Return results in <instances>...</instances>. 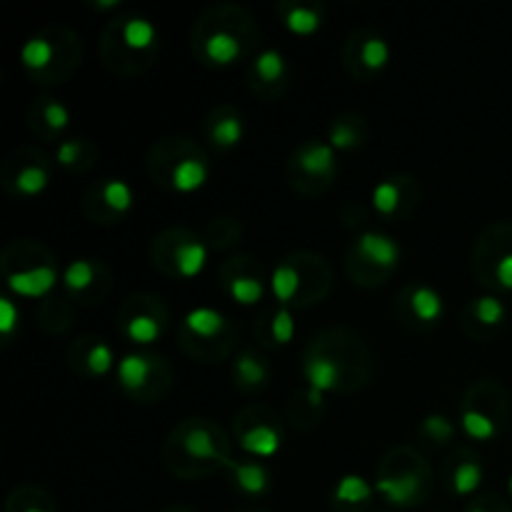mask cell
Here are the masks:
<instances>
[{
  "label": "cell",
  "mask_w": 512,
  "mask_h": 512,
  "mask_svg": "<svg viewBox=\"0 0 512 512\" xmlns=\"http://www.w3.org/2000/svg\"><path fill=\"white\" fill-rule=\"evenodd\" d=\"M358 250L368 263L378 268H395L400 260V248L393 238L383 233H365L360 235Z\"/></svg>",
  "instance_id": "1"
},
{
  "label": "cell",
  "mask_w": 512,
  "mask_h": 512,
  "mask_svg": "<svg viewBox=\"0 0 512 512\" xmlns=\"http://www.w3.org/2000/svg\"><path fill=\"white\" fill-rule=\"evenodd\" d=\"M55 280H58V273L53 268H33L10 275L8 285L13 293L25 295V298H40V295H45L53 288Z\"/></svg>",
  "instance_id": "2"
},
{
  "label": "cell",
  "mask_w": 512,
  "mask_h": 512,
  "mask_svg": "<svg viewBox=\"0 0 512 512\" xmlns=\"http://www.w3.org/2000/svg\"><path fill=\"white\" fill-rule=\"evenodd\" d=\"M378 490L393 505L410 508L420 500V480L418 475H395V478L378 480Z\"/></svg>",
  "instance_id": "3"
},
{
  "label": "cell",
  "mask_w": 512,
  "mask_h": 512,
  "mask_svg": "<svg viewBox=\"0 0 512 512\" xmlns=\"http://www.w3.org/2000/svg\"><path fill=\"white\" fill-rule=\"evenodd\" d=\"M298 163L305 173L310 175H330L335 170V153L333 145L310 143L300 150Z\"/></svg>",
  "instance_id": "4"
},
{
  "label": "cell",
  "mask_w": 512,
  "mask_h": 512,
  "mask_svg": "<svg viewBox=\"0 0 512 512\" xmlns=\"http://www.w3.org/2000/svg\"><path fill=\"white\" fill-rule=\"evenodd\" d=\"M305 378H308L310 388L325 393V390H335L340 383V370L338 365L330 358H310L305 363Z\"/></svg>",
  "instance_id": "5"
},
{
  "label": "cell",
  "mask_w": 512,
  "mask_h": 512,
  "mask_svg": "<svg viewBox=\"0 0 512 512\" xmlns=\"http://www.w3.org/2000/svg\"><path fill=\"white\" fill-rule=\"evenodd\" d=\"M240 445H243L245 453L260 455V458H270V455L278 453L280 435L275 433L273 428H268V425H258V428L248 430V433L243 435Z\"/></svg>",
  "instance_id": "6"
},
{
  "label": "cell",
  "mask_w": 512,
  "mask_h": 512,
  "mask_svg": "<svg viewBox=\"0 0 512 512\" xmlns=\"http://www.w3.org/2000/svg\"><path fill=\"white\" fill-rule=\"evenodd\" d=\"M153 370V363L143 355H125L118 365V380L123 388L138 390L148 383V375Z\"/></svg>",
  "instance_id": "7"
},
{
  "label": "cell",
  "mask_w": 512,
  "mask_h": 512,
  "mask_svg": "<svg viewBox=\"0 0 512 512\" xmlns=\"http://www.w3.org/2000/svg\"><path fill=\"white\" fill-rule=\"evenodd\" d=\"M205 55H208L215 65L235 63L240 55L238 38L225 33V30H218V33H213L208 40H205Z\"/></svg>",
  "instance_id": "8"
},
{
  "label": "cell",
  "mask_w": 512,
  "mask_h": 512,
  "mask_svg": "<svg viewBox=\"0 0 512 512\" xmlns=\"http://www.w3.org/2000/svg\"><path fill=\"white\" fill-rule=\"evenodd\" d=\"M205 180H208V168H205V163H200V160L190 158L175 165L173 188L180 190V193H193L200 185H205Z\"/></svg>",
  "instance_id": "9"
},
{
  "label": "cell",
  "mask_w": 512,
  "mask_h": 512,
  "mask_svg": "<svg viewBox=\"0 0 512 512\" xmlns=\"http://www.w3.org/2000/svg\"><path fill=\"white\" fill-rule=\"evenodd\" d=\"M223 323V315L213 308H195L185 315V328L198 335V338H213L223 330Z\"/></svg>",
  "instance_id": "10"
},
{
  "label": "cell",
  "mask_w": 512,
  "mask_h": 512,
  "mask_svg": "<svg viewBox=\"0 0 512 512\" xmlns=\"http://www.w3.org/2000/svg\"><path fill=\"white\" fill-rule=\"evenodd\" d=\"M205 260H208V250L203 243H185L175 250V265L185 278H195L205 268Z\"/></svg>",
  "instance_id": "11"
},
{
  "label": "cell",
  "mask_w": 512,
  "mask_h": 512,
  "mask_svg": "<svg viewBox=\"0 0 512 512\" xmlns=\"http://www.w3.org/2000/svg\"><path fill=\"white\" fill-rule=\"evenodd\" d=\"M370 495H373V488L360 475H345L335 488V500L343 505H363L368 503Z\"/></svg>",
  "instance_id": "12"
},
{
  "label": "cell",
  "mask_w": 512,
  "mask_h": 512,
  "mask_svg": "<svg viewBox=\"0 0 512 512\" xmlns=\"http://www.w3.org/2000/svg\"><path fill=\"white\" fill-rule=\"evenodd\" d=\"M123 40L133 50H148L155 45V25L145 18H130L123 25Z\"/></svg>",
  "instance_id": "13"
},
{
  "label": "cell",
  "mask_w": 512,
  "mask_h": 512,
  "mask_svg": "<svg viewBox=\"0 0 512 512\" xmlns=\"http://www.w3.org/2000/svg\"><path fill=\"white\" fill-rule=\"evenodd\" d=\"M410 305H413V313L425 323H433L443 315V298L433 288H415Z\"/></svg>",
  "instance_id": "14"
},
{
  "label": "cell",
  "mask_w": 512,
  "mask_h": 512,
  "mask_svg": "<svg viewBox=\"0 0 512 512\" xmlns=\"http://www.w3.org/2000/svg\"><path fill=\"white\" fill-rule=\"evenodd\" d=\"M225 465L233 468L235 480H238V485L245 493L258 495L268 488V473H265L263 468H258V465H238L233 463V460H225Z\"/></svg>",
  "instance_id": "15"
},
{
  "label": "cell",
  "mask_w": 512,
  "mask_h": 512,
  "mask_svg": "<svg viewBox=\"0 0 512 512\" xmlns=\"http://www.w3.org/2000/svg\"><path fill=\"white\" fill-rule=\"evenodd\" d=\"M183 448L188 450V455H193L195 460H218V463H225V460H228L225 455L218 453V448L213 445V438H210L203 428L185 435Z\"/></svg>",
  "instance_id": "16"
},
{
  "label": "cell",
  "mask_w": 512,
  "mask_h": 512,
  "mask_svg": "<svg viewBox=\"0 0 512 512\" xmlns=\"http://www.w3.org/2000/svg\"><path fill=\"white\" fill-rule=\"evenodd\" d=\"M20 60H23L25 68L30 70H43L48 68L50 60H53V45L45 38H33L23 45L20 50Z\"/></svg>",
  "instance_id": "17"
},
{
  "label": "cell",
  "mask_w": 512,
  "mask_h": 512,
  "mask_svg": "<svg viewBox=\"0 0 512 512\" xmlns=\"http://www.w3.org/2000/svg\"><path fill=\"white\" fill-rule=\"evenodd\" d=\"M463 428L465 433L473 440H493L495 433H498V425L490 415L480 413V410H465L463 413Z\"/></svg>",
  "instance_id": "18"
},
{
  "label": "cell",
  "mask_w": 512,
  "mask_h": 512,
  "mask_svg": "<svg viewBox=\"0 0 512 512\" xmlns=\"http://www.w3.org/2000/svg\"><path fill=\"white\" fill-rule=\"evenodd\" d=\"M285 25L298 35H310L320 28V13L315 8H305V5H295L290 13L285 15Z\"/></svg>",
  "instance_id": "19"
},
{
  "label": "cell",
  "mask_w": 512,
  "mask_h": 512,
  "mask_svg": "<svg viewBox=\"0 0 512 512\" xmlns=\"http://www.w3.org/2000/svg\"><path fill=\"white\" fill-rule=\"evenodd\" d=\"M255 73L265 80V83H275V80L283 78L285 73V58L280 50L268 48L258 55L255 60Z\"/></svg>",
  "instance_id": "20"
},
{
  "label": "cell",
  "mask_w": 512,
  "mask_h": 512,
  "mask_svg": "<svg viewBox=\"0 0 512 512\" xmlns=\"http://www.w3.org/2000/svg\"><path fill=\"white\" fill-rule=\"evenodd\" d=\"M298 285H300L298 270L290 268V265H280V268H275L273 293L280 303H288V300L298 293Z\"/></svg>",
  "instance_id": "21"
},
{
  "label": "cell",
  "mask_w": 512,
  "mask_h": 512,
  "mask_svg": "<svg viewBox=\"0 0 512 512\" xmlns=\"http://www.w3.org/2000/svg\"><path fill=\"white\" fill-rule=\"evenodd\" d=\"M483 483V468L478 463H463L453 475V490L458 495H470Z\"/></svg>",
  "instance_id": "22"
},
{
  "label": "cell",
  "mask_w": 512,
  "mask_h": 512,
  "mask_svg": "<svg viewBox=\"0 0 512 512\" xmlns=\"http://www.w3.org/2000/svg\"><path fill=\"white\" fill-rule=\"evenodd\" d=\"M128 338L133 340V343H138V345H150V343H155V340H158V335H160V325H158V320L155 318H150V315H138V318H133L128 323Z\"/></svg>",
  "instance_id": "23"
},
{
  "label": "cell",
  "mask_w": 512,
  "mask_h": 512,
  "mask_svg": "<svg viewBox=\"0 0 512 512\" xmlns=\"http://www.w3.org/2000/svg\"><path fill=\"white\" fill-rule=\"evenodd\" d=\"M93 275H95L93 263H88V260H75V263H70L68 268H65L63 283L68 290L80 293V290H85L90 283H93Z\"/></svg>",
  "instance_id": "24"
},
{
  "label": "cell",
  "mask_w": 512,
  "mask_h": 512,
  "mask_svg": "<svg viewBox=\"0 0 512 512\" xmlns=\"http://www.w3.org/2000/svg\"><path fill=\"white\" fill-rule=\"evenodd\" d=\"M505 313L508 310H505L503 300L493 298V295H485V298L475 300V318L483 325H488V328H495V325L503 323Z\"/></svg>",
  "instance_id": "25"
},
{
  "label": "cell",
  "mask_w": 512,
  "mask_h": 512,
  "mask_svg": "<svg viewBox=\"0 0 512 512\" xmlns=\"http://www.w3.org/2000/svg\"><path fill=\"white\" fill-rule=\"evenodd\" d=\"M103 200L115 210V213H125L133 205V190L123 180H108L103 188Z\"/></svg>",
  "instance_id": "26"
},
{
  "label": "cell",
  "mask_w": 512,
  "mask_h": 512,
  "mask_svg": "<svg viewBox=\"0 0 512 512\" xmlns=\"http://www.w3.org/2000/svg\"><path fill=\"white\" fill-rule=\"evenodd\" d=\"M230 295H233L240 305H255L263 298V285L255 278H235L233 283H230Z\"/></svg>",
  "instance_id": "27"
},
{
  "label": "cell",
  "mask_w": 512,
  "mask_h": 512,
  "mask_svg": "<svg viewBox=\"0 0 512 512\" xmlns=\"http://www.w3.org/2000/svg\"><path fill=\"white\" fill-rule=\"evenodd\" d=\"M243 138V120L240 118H223L213 128V140L223 148H233Z\"/></svg>",
  "instance_id": "28"
},
{
  "label": "cell",
  "mask_w": 512,
  "mask_h": 512,
  "mask_svg": "<svg viewBox=\"0 0 512 512\" xmlns=\"http://www.w3.org/2000/svg\"><path fill=\"white\" fill-rule=\"evenodd\" d=\"M45 185H48V173L38 165H28V168L20 170L18 175V190L23 195H38L43 193Z\"/></svg>",
  "instance_id": "29"
},
{
  "label": "cell",
  "mask_w": 512,
  "mask_h": 512,
  "mask_svg": "<svg viewBox=\"0 0 512 512\" xmlns=\"http://www.w3.org/2000/svg\"><path fill=\"white\" fill-rule=\"evenodd\" d=\"M363 63L368 65L370 70H380L388 65L390 60V48L383 38H370L363 43Z\"/></svg>",
  "instance_id": "30"
},
{
  "label": "cell",
  "mask_w": 512,
  "mask_h": 512,
  "mask_svg": "<svg viewBox=\"0 0 512 512\" xmlns=\"http://www.w3.org/2000/svg\"><path fill=\"white\" fill-rule=\"evenodd\" d=\"M400 203V188L395 183H380L378 188L373 190V205L378 213H395Z\"/></svg>",
  "instance_id": "31"
},
{
  "label": "cell",
  "mask_w": 512,
  "mask_h": 512,
  "mask_svg": "<svg viewBox=\"0 0 512 512\" xmlns=\"http://www.w3.org/2000/svg\"><path fill=\"white\" fill-rule=\"evenodd\" d=\"M88 368L93 375L108 373V370L113 368V350L103 343L93 345V350L88 353Z\"/></svg>",
  "instance_id": "32"
},
{
  "label": "cell",
  "mask_w": 512,
  "mask_h": 512,
  "mask_svg": "<svg viewBox=\"0 0 512 512\" xmlns=\"http://www.w3.org/2000/svg\"><path fill=\"white\" fill-rule=\"evenodd\" d=\"M423 430L433 440H440V443L453 438V423L448 418H443V415H430V418H425Z\"/></svg>",
  "instance_id": "33"
},
{
  "label": "cell",
  "mask_w": 512,
  "mask_h": 512,
  "mask_svg": "<svg viewBox=\"0 0 512 512\" xmlns=\"http://www.w3.org/2000/svg\"><path fill=\"white\" fill-rule=\"evenodd\" d=\"M330 145L340 150L353 148V145H358V133L345 123H335L333 130H330Z\"/></svg>",
  "instance_id": "34"
},
{
  "label": "cell",
  "mask_w": 512,
  "mask_h": 512,
  "mask_svg": "<svg viewBox=\"0 0 512 512\" xmlns=\"http://www.w3.org/2000/svg\"><path fill=\"white\" fill-rule=\"evenodd\" d=\"M293 333H295L293 315H290L288 310H280L273 320V338L278 340V343H290V340H293Z\"/></svg>",
  "instance_id": "35"
},
{
  "label": "cell",
  "mask_w": 512,
  "mask_h": 512,
  "mask_svg": "<svg viewBox=\"0 0 512 512\" xmlns=\"http://www.w3.org/2000/svg\"><path fill=\"white\" fill-rule=\"evenodd\" d=\"M15 325H18V308L10 298H0V333H13Z\"/></svg>",
  "instance_id": "36"
},
{
  "label": "cell",
  "mask_w": 512,
  "mask_h": 512,
  "mask_svg": "<svg viewBox=\"0 0 512 512\" xmlns=\"http://www.w3.org/2000/svg\"><path fill=\"white\" fill-rule=\"evenodd\" d=\"M238 373H240V378L245 380V383H260V380L265 378L263 365L255 363V360L250 358V355H243V358H240Z\"/></svg>",
  "instance_id": "37"
},
{
  "label": "cell",
  "mask_w": 512,
  "mask_h": 512,
  "mask_svg": "<svg viewBox=\"0 0 512 512\" xmlns=\"http://www.w3.org/2000/svg\"><path fill=\"white\" fill-rule=\"evenodd\" d=\"M45 120H48V125L53 130H63L65 125H68L70 115H68V108L60 103H48L45 105Z\"/></svg>",
  "instance_id": "38"
},
{
  "label": "cell",
  "mask_w": 512,
  "mask_h": 512,
  "mask_svg": "<svg viewBox=\"0 0 512 512\" xmlns=\"http://www.w3.org/2000/svg\"><path fill=\"white\" fill-rule=\"evenodd\" d=\"M495 278H498V285L505 290H512V250L505 253L503 258L498 260V268H495Z\"/></svg>",
  "instance_id": "39"
},
{
  "label": "cell",
  "mask_w": 512,
  "mask_h": 512,
  "mask_svg": "<svg viewBox=\"0 0 512 512\" xmlns=\"http://www.w3.org/2000/svg\"><path fill=\"white\" fill-rule=\"evenodd\" d=\"M78 153H80L78 140H68V143H63L58 148V160L63 165H73L75 160H78Z\"/></svg>",
  "instance_id": "40"
},
{
  "label": "cell",
  "mask_w": 512,
  "mask_h": 512,
  "mask_svg": "<svg viewBox=\"0 0 512 512\" xmlns=\"http://www.w3.org/2000/svg\"><path fill=\"white\" fill-rule=\"evenodd\" d=\"M308 398H310V403H313V405L323 403V393H318V390H313V388L308 390Z\"/></svg>",
  "instance_id": "41"
},
{
  "label": "cell",
  "mask_w": 512,
  "mask_h": 512,
  "mask_svg": "<svg viewBox=\"0 0 512 512\" xmlns=\"http://www.w3.org/2000/svg\"><path fill=\"white\" fill-rule=\"evenodd\" d=\"M20 512H48V510H43V508H38V505H28V508H23Z\"/></svg>",
  "instance_id": "42"
},
{
  "label": "cell",
  "mask_w": 512,
  "mask_h": 512,
  "mask_svg": "<svg viewBox=\"0 0 512 512\" xmlns=\"http://www.w3.org/2000/svg\"><path fill=\"white\" fill-rule=\"evenodd\" d=\"M470 512H490V510H488V508H483V505H475V508L470 510Z\"/></svg>",
  "instance_id": "43"
},
{
  "label": "cell",
  "mask_w": 512,
  "mask_h": 512,
  "mask_svg": "<svg viewBox=\"0 0 512 512\" xmlns=\"http://www.w3.org/2000/svg\"><path fill=\"white\" fill-rule=\"evenodd\" d=\"M508 488H510V495H512V478H510V483H508Z\"/></svg>",
  "instance_id": "44"
}]
</instances>
